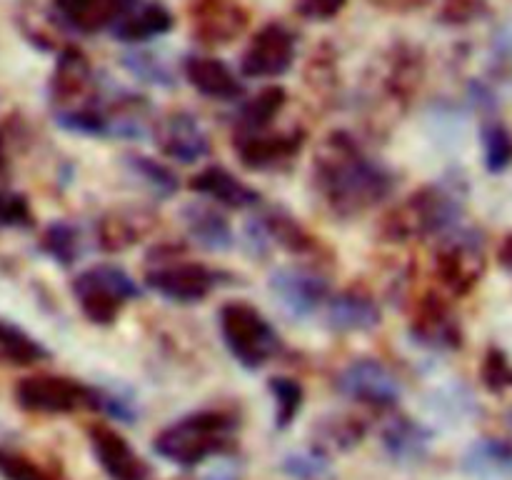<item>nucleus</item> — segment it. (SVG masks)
I'll use <instances>...</instances> for the list:
<instances>
[{
    "label": "nucleus",
    "instance_id": "obj_4",
    "mask_svg": "<svg viewBox=\"0 0 512 480\" xmlns=\"http://www.w3.org/2000/svg\"><path fill=\"white\" fill-rule=\"evenodd\" d=\"M185 248L175 243H160L150 248L145 258V285L178 305L203 303L215 288L235 283L225 270L210 268L198 260H185Z\"/></svg>",
    "mask_w": 512,
    "mask_h": 480
},
{
    "label": "nucleus",
    "instance_id": "obj_44",
    "mask_svg": "<svg viewBox=\"0 0 512 480\" xmlns=\"http://www.w3.org/2000/svg\"><path fill=\"white\" fill-rule=\"evenodd\" d=\"M480 378L493 393H503V390L512 388V365L508 355L498 348H490L483 358V365H480Z\"/></svg>",
    "mask_w": 512,
    "mask_h": 480
},
{
    "label": "nucleus",
    "instance_id": "obj_14",
    "mask_svg": "<svg viewBox=\"0 0 512 480\" xmlns=\"http://www.w3.org/2000/svg\"><path fill=\"white\" fill-rule=\"evenodd\" d=\"M298 40L283 23H268L250 38L240 58V73L245 78H280L295 63Z\"/></svg>",
    "mask_w": 512,
    "mask_h": 480
},
{
    "label": "nucleus",
    "instance_id": "obj_46",
    "mask_svg": "<svg viewBox=\"0 0 512 480\" xmlns=\"http://www.w3.org/2000/svg\"><path fill=\"white\" fill-rule=\"evenodd\" d=\"M348 0H295V13L305 20H315V23H325L343 13Z\"/></svg>",
    "mask_w": 512,
    "mask_h": 480
},
{
    "label": "nucleus",
    "instance_id": "obj_40",
    "mask_svg": "<svg viewBox=\"0 0 512 480\" xmlns=\"http://www.w3.org/2000/svg\"><path fill=\"white\" fill-rule=\"evenodd\" d=\"M123 65L135 75L138 80L150 85H160V88H170L175 85V75L158 55L145 53V50H138V53L123 55Z\"/></svg>",
    "mask_w": 512,
    "mask_h": 480
},
{
    "label": "nucleus",
    "instance_id": "obj_6",
    "mask_svg": "<svg viewBox=\"0 0 512 480\" xmlns=\"http://www.w3.org/2000/svg\"><path fill=\"white\" fill-rule=\"evenodd\" d=\"M70 290L93 325H113L123 305L140 298L138 283L113 263H98L78 273L70 283Z\"/></svg>",
    "mask_w": 512,
    "mask_h": 480
},
{
    "label": "nucleus",
    "instance_id": "obj_33",
    "mask_svg": "<svg viewBox=\"0 0 512 480\" xmlns=\"http://www.w3.org/2000/svg\"><path fill=\"white\" fill-rule=\"evenodd\" d=\"M50 353L43 343L25 333L20 325L0 318V360L13 365H35L48 360Z\"/></svg>",
    "mask_w": 512,
    "mask_h": 480
},
{
    "label": "nucleus",
    "instance_id": "obj_27",
    "mask_svg": "<svg viewBox=\"0 0 512 480\" xmlns=\"http://www.w3.org/2000/svg\"><path fill=\"white\" fill-rule=\"evenodd\" d=\"M180 218H183L185 233L190 235V240H193L198 248L208 250V253H220V250L233 248V225H230V220L225 218L220 210H215L213 205L188 203L180 210Z\"/></svg>",
    "mask_w": 512,
    "mask_h": 480
},
{
    "label": "nucleus",
    "instance_id": "obj_38",
    "mask_svg": "<svg viewBox=\"0 0 512 480\" xmlns=\"http://www.w3.org/2000/svg\"><path fill=\"white\" fill-rule=\"evenodd\" d=\"M280 470L293 480H325L330 475V458L310 445L308 450L285 455Z\"/></svg>",
    "mask_w": 512,
    "mask_h": 480
},
{
    "label": "nucleus",
    "instance_id": "obj_41",
    "mask_svg": "<svg viewBox=\"0 0 512 480\" xmlns=\"http://www.w3.org/2000/svg\"><path fill=\"white\" fill-rule=\"evenodd\" d=\"M20 25L23 33L33 40V45L43 50H63L65 45L58 38L60 20L55 15L40 13V10H30V13L20 15Z\"/></svg>",
    "mask_w": 512,
    "mask_h": 480
},
{
    "label": "nucleus",
    "instance_id": "obj_3",
    "mask_svg": "<svg viewBox=\"0 0 512 480\" xmlns=\"http://www.w3.org/2000/svg\"><path fill=\"white\" fill-rule=\"evenodd\" d=\"M463 200L448 183H430L415 190L380 218L378 238L385 243H405L413 238H445L460 228Z\"/></svg>",
    "mask_w": 512,
    "mask_h": 480
},
{
    "label": "nucleus",
    "instance_id": "obj_43",
    "mask_svg": "<svg viewBox=\"0 0 512 480\" xmlns=\"http://www.w3.org/2000/svg\"><path fill=\"white\" fill-rule=\"evenodd\" d=\"M0 225L3 228H33L35 215L25 195L0 188Z\"/></svg>",
    "mask_w": 512,
    "mask_h": 480
},
{
    "label": "nucleus",
    "instance_id": "obj_19",
    "mask_svg": "<svg viewBox=\"0 0 512 480\" xmlns=\"http://www.w3.org/2000/svg\"><path fill=\"white\" fill-rule=\"evenodd\" d=\"M158 225V215L143 205H120L95 223V240L103 253H123L138 245Z\"/></svg>",
    "mask_w": 512,
    "mask_h": 480
},
{
    "label": "nucleus",
    "instance_id": "obj_28",
    "mask_svg": "<svg viewBox=\"0 0 512 480\" xmlns=\"http://www.w3.org/2000/svg\"><path fill=\"white\" fill-rule=\"evenodd\" d=\"M108 123V135H118V138H143L153 130L155 115L150 113V103L140 95L125 93L115 95L108 103H98Z\"/></svg>",
    "mask_w": 512,
    "mask_h": 480
},
{
    "label": "nucleus",
    "instance_id": "obj_13",
    "mask_svg": "<svg viewBox=\"0 0 512 480\" xmlns=\"http://www.w3.org/2000/svg\"><path fill=\"white\" fill-rule=\"evenodd\" d=\"M410 335L415 343L435 353H455L463 348V325H460L458 313L445 295L433 293V290L415 300L413 315H410Z\"/></svg>",
    "mask_w": 512,
    "mask_h": 480
},
{
    "label": "nucleus",
    "instance_id": "obj_36",
    "mask_svg": "<svg viewBox=\"0 0 512 480\" xmlns=\"http://www.w3.org/2000/svg\"><path fill=\"white\" fill-rule=\"evenodd\" d=\"M268 390L275 400V428L288 430L295 423L305 403L303 385L295 378H285V375H273L268 380Z\"/></svg>",
    "mask_w": 512,
    "mask_h": 480
},
{
    "label": "nucleus",
    "instance_id": "obj_25",
    "mask_svg": "<svg viewBox=\"0 0 512 480\" xmlns=\"http://www.w3.org/2000/svg\"><path fill=\"white\" fill-rule=\"evenodd\" d=\"M433 433L418 420L398 413L380 430V443L388 458L398 465H418L428 455Z\"/></svg>",
    "mask_w": 512,
    "mask_h": 480
},
{
    "label": "nucleus",
    "instance_id": "obj_37",
    "mask_svg": "<svg viewBox=\"0 0 512 480\" xmlns=\"http://www.w3.org/2000/svg\"><path fill=\"white\" fill-rule=\"evenodd\" d=\"M55 123L68 133L80 135H108V123L100 110L98 100H90L88 105H75V108L55 110Z\"/></svg>",
    "mask_w": 512,
    "mask_h": 480
},
{
    "label": "nucleus",
    "instance_id": "obj_18",
    "mask_svg": "<svg viewBox=\"0 0 512 480\" xmlns=\"http://www.w3.org/2000/svg\"><path fill=\"white\" fill-rule=\"evenodd\" d=\"M88 443L93 458L108 480H150V465L140 458L138 450L105 423H95L88 428Z\"/></svg>",
    "mask_w": 512,
    "mask_h": 480
},
{
    "label": "nucleus",
    "instance_id": "obj_48",
    "mask_svg": "<svg viewBox=\"0 0 512 480\" xmlns=\"http://www.w3.org/2000/svg\"><path fill=\"white\" fill-rule=\"evenodd\" d=\"M25 133L23 123L18 118H10L0 125V173H8L10 158H13V143H18Z\"/></svg>",
    "mask_w": 512,
    "mask_h": 480
},
{
    "label": "nucleus",
    "instance_id": "obj_22",
    "mask_svg": "<svg viewBox=\"0 0 512 480\" xmlns=\"http://www.w3.org/2000/svg\"><path fill=\"white\" fill-rule=\"evenodd\" d=\"M138 0H53L55 18L78 33H98L113 28L115 20L128 13Z\"/></svg>",
    "mask_w": 512,
    "mask_h": 480
},
{
    "label": "nucleus",
    "instance_id": "obj_45",
    "mask_svg": "<svg viewBox=\"0 0 512 480\" xmlns=\"http://www.w3.org/2000/svg\"><path fill=\"white\" fill-rule=\"evenodd\" d=\"M305 80L313 90H318L320 98H330L335 93V85H338V78L333 75V58H320V55H313L308 70H305Z\"/></svg>",
    "mask_w": 512,
    "mask_h": 480
},
{
    "label": "nucleus",
    "instance_id": "obj_32",
    "mask_svg": "<svg viewBox=\"0 0 512 480\" xmlns=\"http://www.w3.org/2000/svg\"><path fill=\"white\" fill-rule=\"evenodd\" d=\"M38 248L60 268H73L83 255V235H80L78 225L68 223V220H55L40 233Z\"/></svg>",
    "mask_w": 512,
    "mask_h": 480
},
{
    "label": "nucleus",
    "instance_id": "obj_12",
    "mask_svg": "<svg viewBox=\"0 0 512 480\" xmlns=\"http://www.w3.org/2000/svg\"><path fill=\"white\" fill-rule=\"evenodd\" d=\"M335 390L370 408H393L403 395L398 375L378 358H355L335 375Z\"/></svg>",
    "mask_w": 512,
    "mask_h": 480
},
{
    "label": "nucleus",
    "instance_id": "obj_7",
    "mask_svg": "<svg viewBox=\"0 0 512 480\" xmlns=\"http://www.w3.org/2000/svg\"><path fill=\"white\" fill-rule=\"evenodd\" d=\"M15 403L28 413L68 415L93 403V385H85L68 375L35 373L25 375L15 385Z\"/></svg>",
    "mask_w": 512,
    "mask_h": 480
},
{
    "label": "nucleus",
    "instance_id": "obj_17",
    "mask_svg": "<svg viewBox=\"0 0 512 480\" xmlns=\"http://www.w3.org/2000/svg\"><path fill=\"white\" fill-rule=\"evenodd\" d=\"M193 35L208 48L233 43L245 33L250 13L240 0H193Z\"/></svg>",
    "mask_w": 512,
    "mask_h": 480
},
{
    "label": "nucleus",
    "instance_id": "obj_2",
    "mask_svg": "<svg viewBox=\"0 0 512 480\" xmlns=\"http://www.w3.org/2000/svg\"><path fill=\"white\" fill-rule=\"evenodd\" d=\"M240 418L233 410L205 408L183 415L160 430L153 450L180 468H198L210 458H225L238 448Z\"/></svg>",
    "mask_w": 512,
    "mask_h": 480
},
{
    "label": "nucleus",
    "instance_id": "obj_30",
    "mask_svg": "<svg viewBox=\"0 0 512 480\" xmlns=\"http://www.w3.org/2000/svg\"><path fill=\"white\" fill-rule=\"evenodd\" d=\"M463 470L478 480L512 478V443L503 438H480L465 450Z\"/></svg>",
    "mask_w": 512,
    "mask_h": 480
},
{
    "label": "nucleus",
    "instance_id": "obj_29",
    "mask_svg": "<svg viewBox=\"0 0 512 480\" xmlns=\"http://www.w3.org/2000/svg\"><path fill=\"white\" fill-rule=\"evenodd\" d=\"M368 435V423L353 413H330L323 415L313 425V448L323 455L350 453L358 448Z\"/></svg>",
    "mask_w": 512,
    "mask_h": 480
},
{
    "label": "nucleus",
    "instance_id": "obj_26",
    "mask_svg": "<svg viewBox=\"0 0 512 480\" xmlns=\"http://www.w3.org/2000/svg\"><path fill=\"white\" fill-rule=\"evenodd\" d=\"M173 25V13L163 3H155V0L143 3V0H138L128 13L115 20L110 33L120 43H148V40L170 33Z\"/></svg>",
    "mask_w": 512,
    "mask_h": 480
},
{
    "label": "nucleus",
    "instance_id": "obj_35",
    "mask_svg": "<svg viewBox=\"0 0 512 480\" xmlns=\"http://www.w3.org/2000/svg\"><path fill=\"white\" fill-rule=\"evenodd\" d=\"M0 478L3 480H68L58 468L40 463L23 450L0 448Z\"/></svg>",
    "mask_w": 512,
    "mask_h": 480
},
{
    "label": "nucleus",
    "instance_id": "obj_10",
    "mask_svg": "<svg viewBox=\"0 0 512 480\" xmlns=\"http://www.w3.org/2000/svg\"><path fill=\"white\" fill-rule=\"evenodd\" d=\"M423 75V53L413 45L398 43L385 55L383 68H380L378 78L373 80L370 95L378 93V105L388 110V115H393V118L403 115L410 108L415 95H418Z\"/></svg>",
    "mask_w": 512,
    "mask_h": 480
},
{
    "label": "nucleus",
    "instance_id": "obj_39",
    "mask_svg": "<svg viewBox=\"0 0 512 480\" xmlns=\"http://www.w3.org/2000/svg\"><path fill=\"white\" fill-rule=\"evenodd\" d=\"M485 168L490 173H503L512 163V135L503 123H488L483 128Z\"/></svg>",
    "mask_w": 512,
    "mask_h": 480
},
{
    "label": "nucleus",
    "instance_id": "obj_20",
    "mask_svg": "<svg viewBox=\"0 0 512 480\" xmlns=\"http://www.w3.org/2000/svg\"><path fill=\"white\" fill-rule=\"evenodd\" d=\"M93 90L95 70L90 65L88 55L75 48V45H65L63 50H58V60H55L53 75H50L48 83L50 100L58 105V110L73 108L75 103L88 105L90 100L85 98L93 95Z\"/></svg>",
    "mask_w": 512,
    "mask_h": 480
},
{
    "label": "nucleus",
    "instance_id": "obj_49",
    "mask_svg": "<svg viewBox=\"0 0 512 480\" xmlns=\"http://www.w3.org/2000/svg\"><path fill=\"white\" fill-rule=\"evenodd\" d=\"M368 3L385 13H413V10L423 8L425 0H368Z\"/></svg>",
    "mask_w": 512,
    "mask_h": 480
},
{
    "label": "nucleus",
    "instance_id": "obj_34",
    "mask_svg": "<svg viewBox=\"0 0 512 480\" xmlns=\"http://www.w3.org/2000/svg\"><path fill=\"white\" fill-rule=\"evenodd\" d=\"M123 165L130 175H135L140 183L148 185L158 198H170V195L178 193V175L168 165L160 163V160L148 158L143 153H128L123 158Z\"/></svg>",
    "mask_w": 512,
    "mask_h": 480
},
{
    "label": "nucleus",
    "instance_id": "obj_42",
    "mask_svg": "<svg viewBox=\"0 0 512 480\" xmlns=\"http://www.w3.org/2000/svg\"><path fill=\"white\" fill-rule=\"evenodd\" d=\"M90 410L105 413L108 418L120 420V423H135L138 420V405L128 398V395L113 393V390L93 388V403Z\"/></svg>",
    "mask_w": 512,
    "mask_h": 480
},
{
    "label": "nucleus",
    "instance_id": "obj_47",
    "mask_svg": "<svg viewBox=\"0 0 512 480\" xmlns=\"http://www.w3.org/2000/svg\"><path fill=\"white\" fill-rule=\"evenodd\" d=\"M480 13H483V3L480 0H443L440 18L450 25H463L468 20L478 18Z\"/></svg>",
    "mask_w": 512,
    "mask_h": 480
},
{
    "label": "nucleus",
    "instance_id": "obj_21",
    "mask_svg": "<svg viewBox=\"0 0 512 480\" xmlns=\"http://www.w3.org/2000/svg\"><path fill=\"white\" fill-rule=\"evenodd\" d=\"M323 320L333 333H368L378 328L383 315L380 305L370 295L358 293V290H343L325 300Z\"/></svg>",
    "mask_w": 512,
    "mask_h": 480
},
{
    "label": "nucleus",
    "instance_id": "obj_31",
    "mask_svg": "<svg viewBox=\"0 0 512 480\" xmlns=\"http://www.w3.org/2000/svg\"><path fill=\"white\" fill-rule=\"evenodd\" d=\"M285 103H288V90L280 88V85H268V88H263L258 95H253V98L240 105V110L235 113L233 133L270 128L275 118L283 113Z\"/></svg>",
    "mask_w": 512,
    "mask_h": 480
},
{
    "label": "nucleus",
    "instance_id": "obj_8",
    "mask_svg": "<svg viewBox=\"0 0 512 480\" xmlns=\"http://www.w3.org/2000/svg\"><path fill=\"white\" fill-rule=\"evenodd\" d=\"M305 128L293 125V128H263V130H243L233 133V148L238 155L240 165L255 173H275V170L290 168L295 158L303 150Z\"/></svg>",
    "mask_w": 512,
    "mask_h": 480
},
{
    "label": "nucleus",
    "instance_id": "obj_15",
    "mask_svg": "<svg viewBox=\"0 0 512 480\" xmlns=\"http://www.w3.org/2000/svg\"><path fill=\"white\" fill-rule=\"evenodd\" d=\"M150 135L160 153L168 155L175 163L193 165L210 155L208 130L188 110H173V113L155 118Z\"/></svg>",
    "mask_w": 512,
    "mask_h": 480
},
{
    "label": "nucleus",
    "instance_id": "obj_9",
    "mask_svg": "<svg viewBox=\"0 0 512 480\" xmlns=\"http://www.w3.org/2000/svg\"><path fill=\"white\" fill-rule=\"evenodd\" d=\"M485 273V253L478 235L455 228L440 238L435 250V275L455 298H465L475 290Z\"/></svg>",
    "mask_w": 512,
    "mask_h": 480
},
{
    "label": "nucleus",
    "instance_id": "obj_23",
    "mask_svg": "<svg viewBox=\"0 0 512 480\" xmlns=\"http://www.w3.org/2000/svg\"><path fill=\"white\" fill-rule=\"evenodd\" d=\"M188 188L193 193L205 195V198L215 200V203L225 205L233 210H248L260 203V193L250 188L245 180L230 173L225 165H208V168L198 170L193 178L188 180Z\"/></svg>",
    "mask_w": 512,
    "mask_h": 480
},
{
    "label": "nucleus",
    "instance_id": "obj_1",
    "mask_svg": "<svg viewBox=\"0 0 512 480\" xmlns=\"http://www.w3.org/2000/svg\"><path fill=\"white\" fill-rule=\"evenodd\" d=\"M310 185L333 218L355 220L388 200L398 178L353 133L333 130L315 148Z\"/></svg>",
    "mask_w": 512,
    "mask_h": 480
},
{
    "label": "nucleus",
    "instance_id": "obj_50",
    "mask_svg": "<svg viewBox=\"0 0 512 480\" xmlns=\"http://www.w3.org/2000/svg\"><path fill=\"white\" fill-rule=\"evenodd\" d=\"M498 260H500V265H503L505 270H510V273H512V233L503 240V243H500Z\"/></svg>",
    "mask_w": 512,
    "mask_h": 480
},
{
    "label": "nucleus",
    "instance_id": "obj_11",
    "mask_svg": "<svg viewBox=\"0 0 512 480\" xmlns=\"http://www.w3.org/2000/svg\"><path fill=\"white\" fill-rule=\"evenodd\" d=\"M268 288L290 318H310L330 298L328 275L313 265H285L273 270Z\"/></svg>",
    "mask_w": 512,
    "mask_h": 480
},
{
    "label": "nucleus",
    "instance_id": "obj_5",
    "mask_svg": "<svg viewBox=\"0 0 512 480\" xmlns=\"http://www.w3.org/2000/svg\"><path fill=\"white\" fill-rule=\"evenodd\" d=\"M220 333L230 355L248 370L263 368L283 350L273 323L245 300H228L220 308Z\"/></svg>",
    "mask_w": 512,
    "mask_h": 480
},
{
    "label": "nucleus",
    "instance_id": "obj_24",
    "mask_svg": "<svg viewBox=\"0 0 512 480\" xmlns=\"http://www.w3.org/2000/svg\"><path fill=\"white\" fill-rule=\"evenodd\" d=\"M183 75L200 95L213 100H240L245 95V85L238 75L228 68L220 58L210 55H188L183 60Z\"/></svg>",
    "mask_w": 512,
    "mask_h": 480
},
{
    "label": "nucleus",
    "instance_id": "obj_16",
    "mask_svg": "<svg viewBox=\"0 0 512 480\" xmlns=\"http://www.w3.org/2000/svg\"><path fill=\"white\" fill-rule=\"evenodd\" d=\"M258 223L263 228L265 238H268L270 248L278 245L285 253L295 255V258L305 260L303 265H313V268H323L325 263L333 260V253L328 245L310 233L295 215H290L283 208H268L258 215Z\"/></svg>",
    "mask_w": 512,
    "mask_h": 480
}]
</instances>
